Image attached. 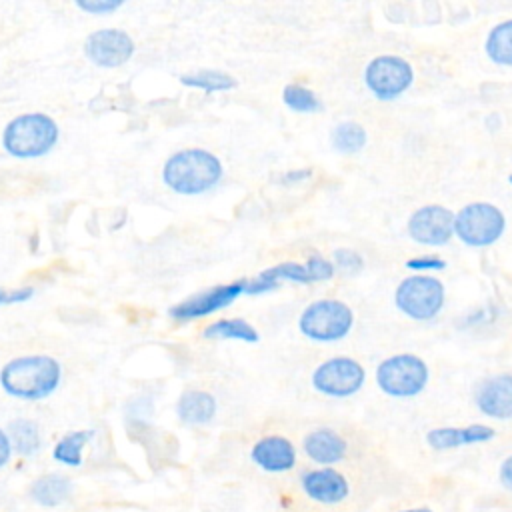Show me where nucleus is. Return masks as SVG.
Wrapping results in <instances>:
<instances>
[{
  "label": "nucleus",
  "instance_id": "1",
  "mask_svg": "<svg viewBox=\"0 0 512 512\" xmlns=\"http://www.w3.org/2000/svg\"><path fill=\"white\" fill-rule=\"evenodd\" d=\"M62 380V366L50 354H22L0 368V386L8 396L20 400H42Z\"/></svg>",
  "mask_w": 512,
  "mask_h": 512
},
{
  "label": "nucleus",
  "instance_id": "2",
  "mask_svg": "<svg viewBox=\"0 0 512 512\" xmlns=\"http://www.w3.org/2000/svg\"><path fill=\"white\" fill-rule=\"evenodd\" d=\"M222 174V160L206 148H182L168 156L162 166V182L182 196L208 192L220 182Z\"/></svg>",
  "mask_w": 512,
  "mask_h": 512
},
{
  "label": "nucleus",
  "instance_id": "3",
  "mask_svg": "<svg viewBox=\"0 0 512 512\" xmlns=\"http://www.w3.org/2000/svg\"><path fill=\"white\" fill-rule=\"evenodd\" d=\"M58 138V122L46 112L18 114L2 130L4 150L22 160L46 156L58 144Z\"/></svg>",
  "mask_w": 512,
  "mask_h": 512
},
{
  "label": "nucleus",
  "instance_id": "4",
  "mask_svg": "<svg viewBox=\"0 0 512 512\" xmlns=\"http://www.w3.org/2000/svg\"><path fill=\"white\" fill-rule=\"evenodd\" d=\"M506 230V214L488 200H474L454 212V236L470 248L496 244Z\"/></svg>",
  "mask_w": 512,
  "mask_h": 512
},
{
  "label": "nucleus",
  "instance_id": "5",
  "mask_svg": "<svg viewBox=\"0 0 512 512\" xmlns=\"http://www.w3.org/2000/svg\"><path fill=\"white\" fill-rule=\"evenodd\" d=\"M354 328V310L338 298H318L304 306L298 330L314 342H338Z\"/></svg>",
  "mask_w": 512,
  "mask_h": 512
},
{
  "label": "nucleus",
  "instance_id": "6",
  "mask_svg": "<svg viewBox=\"0 0 512 512\" xmlns=\"http://www.w3.org/2000/svg\"><path fill=\"white\" fill-rule=\"evenodd\" d=\"M430 380L428 362L412 352H398L386 356L376 366L378 388L392 398H414Z\"/></svg>",
  "mask_w": 512,
  "mask_h": 512
},
{
  "label": "nucleus",
  "instance_id": "7",
  "mask_svg": "<svg viewBox=\"0 0 512 512\" xmlns=\"http://www.w3.org/2000/svg\"><path fill=\"white\" fill-rule=\"evenodd\" d=\"M334 274H336V268L330 258H324L322 254H310L306 262L286 260L258 272L254 278L246 280L244 294H250V296L264 294V292L276 290L282 282H298V284L324 282V280H330Z\"/></svg>",
  "mask_w": 512,
  "mask_h": 512
},
{
  "label": "nucleus",
  "instance_id": "8",
  "mask_svg": "<svg viewBox=\"0 0 512 512\" xmlns=\"http://www.w3.org/2000/svg\"><path fill=\"white\" fill-rule=\"evenodd\" d=\"M394 304L412 320H432L446 304V286L434 274H408L394 288Z\"/></svg>",
  "mask_w": 512,
  "mask_h": 512
},
{
  "label": "nucleus",
  "instance_id": "9",
  "mask_svg": "<svg viewBox=\"0 0 512 512\" xmlns=\"http://www.w3.org/2000/svg\"><path fill=\"white\" fill-rule=\"evenodd\" d=\"M414 76V66L398 54H378L364 66V84L382 102L406 94L414 84Z\"/></svg>",
  "mask_w": 512,
  "mask_h": 512
},
{
  "label": "nucleus",
  "instance_id": "10",
  "mask_svg": "<svg viewBox=\"0 0 512 512\" xmlns=\"http://www.w3.org/2000/svg\"><path fill=\"white\" fill-rule=\"evenodd\" d=\"M366 382V368L352 356H332L312 372V386L324 396L348 398Z\"/></svg>",
  "mask_w": 512,
  "mask_h": 512
},
{
  "label": "nucleus",
  "instance_id": "11",
  "mask_svg": "<svg viewBox=\"0 0 512 512\" xmlns=\"http://www.w3.org/2000/svg\"><path fill=\"white\" fill-rule=\"evenodd\" d=\"M408 236L422 246H446L454 238V212L444 204H424L406 220Z\"/></svg>",
  "mask_w": 512,
  "mask_h": 512
},
{
  "label": "nucleus",
  "instance_id": "12",
  "mask_svg": "<svg viewBox=\"0 0 512 512\" xmlns=\"http://www.w3.org/2000/svg\"><path fill=\"white\" fill-rule=\"evenodd\" d=\"M244 286H246V280L210 286V288L170 306L168 316L178 322H188V320L210 316V314L230 306L234 300H238L244 294Z\"/></svg>",
  "mask_w": 512,
  "mask_h": 512
},
{
  "label": "nucleus",
  "instance_id": "13",
  "mask_svg": "<svg viewBox=\"0 0 512 512\" xmlns=\"http://www.w3.org/2000/svg\"><path fill=\"white\" fill-rule=\"evenodd\" d=\"M136 52L132 36L122 28H98L84 40L86 58L102 68H118L126 64Z\"/></svg>",
  "mask_w": 512,
  "mask_h": 512
},
{
  "label": "nucleus",
  "instance_id": "14",
  "mask_svg": "<svg viewBox=\"0 0 512 512\" xmlns=\"http://www.w3.org/2000/svg\"><path fill=\"white\" fill-rule=\"evenodd\" d=\"M476 408L494 420L512 418V372H498L484 378L474 390Z\"/></svg>",
  "mask_w": 512,
  "mask_h": 512
},
{
  "label": "nucleus",
  "instance_id": "15",
  "mask_svg": "<svg viewBox=\"0 0 512 512\" xmlns=\"http://www.w3.org/2000/svg\"><path fill=\"white\" fill-rule=\"evenodd\" d=\"M496 436V430L488 424H468V426H440L426 434V442L434 450H452L470 444H484Z\"/></svg>",
  "mask_w": 512,
  "mask_h": 512
},
{
  "label": "nucleus",
  "instance_id": "16",
  "mask_svg": "<svg viewBox=\"0 0 512 512\" xmlns=\"http://www.w3.org/2000/svg\"><path fill=\"white\" fill-rule=\"evenodd\" d=\"M252 460L266 472H286L296 464V448L284 436H264L250 452Z\"/></svg>",
  "mask_w": 512,
  "mask_h": 512
},
{
  "label": "nucleus",
  "instance_id": "17",
  "mask_svg": "<svg viewBox=\"0 0 512 512\" xmlns=\"http://www.w3.org/2000/svg\"><path fill=\"white\" fill-rule=\"evenodd\" d=\"M302 488L312 500L322 502V504H336L348 496L346 478L332 468H320V470L306 472L302 476Z\"/></svg>",
  "mask_w": 512,
  "mask_h": 512
},
{
  "label": "nucleus",
  "instance_id": "18",
  "mask_svg": "<svg viewBox=\"0 0 512 512\" xmlns=\"http://www.w3.org/2000/svg\"><path fill=\"white\" fill-rule=\"evenodd\" d=\"M304 452L318 464H334L346 456V440L332 428H316L304 436Z\"/></svg>",
  "mask_w": 512,
  "mask_h": 512
},
{
  "label": "nucleus",
  "instance_id": "19",
  "mask_svg": "<svg viewBox=\"0 0 512 512\" xmlns=\"http://www.w3.org/2000/svg\"><path fill=\"white\" fill-rule=\"evenodd\" d=\"M176 414L186 424H206L216 414V398L206 390H184L178 396Z\"/></svg>",
  "mask_w": 512,
  "mask_h": 512
},
{
  "label": "nucleus",
  "instance_id": "20",
  "mask_svg": "<svg viewBox=\"0 0 512 512\" xmlns=\"http://www.w3.org/2000/svg\"><path fill=\"white\" fill-rule=\"evenodd\" d=\"M484 54L498 66H512V18H506L488 30Z\"/></svg>",
  "mask_w": 512,
  "mask_h": 512
},
{
  "label": "nucleus",
  "instance_id": "21",
  "mask_svg": "<svg viewBox=\"0 0 512 512\" xmlns=\"http://www.w3.org/2000/svg\"><path fill=\"white\" fill-rule=\"evenodd\" d=\"M202 336L208 340H240V342H258V330L244 318H220L210 322Z\"/></svg>",
  "mask_w": 512,
  "mask_h": 512
},
{
  "label": "nucleus",
  "instance_id": "22",
  "mask_svg": "<svg viewBox=\"0 0 512 512\" xmlns=\"http://www.w3.org/2000/svg\"><path fill=\"white\" fill-rule=\"evenodd\" d=\"M70 492H72L70 480L62 474H56V472L36 478L30 486L32 498L42 506H58L64 500H68Z\"/></svg>",
  "mask_w": 512,
  "mask_h": 512
},
{
  "label": "nucleus",
  "instance_id": "23",
  "mask_svg": "<svg viewBox=\"0 0 512 512\" xmlns=\"http://www.w3.org/2000/svg\"><path fill=\"white\" fill-rule=\"evenodd\" d=\"M330 142L340 154H358L368 144V132L356 120H342L330 130Z\"/></svg>",
  "mask_w": 512,
  "mask_h": 512
},
{
  "label": "nucleus",
  "instance_id": "24",
  "mask_svg": "<svg viewBox=\"0 0 512 512\" xmlns=\"http://www.w3.org/2000/svg\"><path fill=\"white\" fill-rule=\"evenodd\" d=\"M6 434L10 438L12 450H16L22 456H32L34 452H38V448L42 444L40 426L30 418H14L8 424Z\"/></svg>",
  "mask_w": 512,
  "mask_h": 512
},
{
  "label": "nucleus",
  "instance_id": "25",
  "mask_svg": "<svg viewBox=\"0 0 512 512\" xmlns=\"http://www.w3.org/2000/svg\"><path fill=\"white\" fill-rule=\"evenodd\" d=\"M180 82L184 86L198 88V90H202L206 94L226 92V90H232L236 86V78L234 76H230L228 72H222V70H214V68H202L198 72L182 74Z\"/></svg>",
  "mask_w": 512,
  "mask_h": 512
},
{
  "label": "nucleus",
  "instance_id": "26",
  "mask_svg": "<svg viewBox=\"0 0 512 512\" xmlns=\"http://www.w3.org/2000/svg\"><path fill=\"white\" fill-rule=\"evenodd\" d=\"M94 438V430H74L62 436L54 450L52 456L56 462L64 466H80L82 464V450L84 446Z\"/></svg>",
  "mask_w": 512,
  "mask_h": 512
},
{
  "label": "nucleus",
  "instance_id": "27",
  "mask_svg": "<svg viewBox=\"0 0 512 512\" xmlns=\"http://www.w3.org/2000/svg\"><path fill=\"white\" fill-rule=\"evenodd\" d=\"M282 102L292 112H300V114H314L322 110L320 96L312 88L300 82H290L282 88Z\"/></svg>",
  "mask_w": 512,
  "mask_h": 512
},
{
  "label": "nucleus",
  "instance_id": "28",
  "mask_svg": "<svg viewBox=\"0 0 512 512\" xmlns=\"http://www.w3.org/2000/svg\"><path fill=\"white\" fill-rule=\"evenodd\" d=\"M332 262H334L336 270L346 272V274H358L364 268L362 254L358 250H352L346 246H340L332 252Z\"/></svg>",
  "mask_w": 512,
  "mask_h": 512
},
{
  "label": "nucleus",
  "instance_id": "29",
  "mask_svg": "<svg viewBox=\"0 0 512 512\" xmlns=\"http://www.w3.org/2000/svg\"><path fill=\"white\" fill-rule=\"evenodd\" d=\"M404 266L414 274H426V272H442L448 268V262L438 254H418L404 262Z\"/></svg>",
  "mask_w": 512,
  "mask_h": 512
},
{
  "label": "nucleus",
  "instance_id": "30",
  "mask_svg": "<svg viewBox=\"0 0 512 512\" xmlns=\"http://www.w3.org/2000/svg\"><path fill=\"white\" fill-rule=\"evenodd\" d=\"M122 4H124V0H76V6H78L82 12L94 14V16L112 14V12H116Z\"/></svg>",
  "mask_w": 512,
  "mask_h": 512
},
{
  "label": "nucleus",
  "instance_id": "31",
  "mask_svg": "<svg viewBox=\"0 0 512 512\" xmlns=\"http://www.w3.org/2000/svg\"><path fill=\"white\" fill-rule=\"evenodd\" d=\"M32 296H34V288L32 286L12 288L8 292V304H22V302H28Z\"/></svg>",
  "mask_w": 512,
  "mask_h": 512
},
{
  "label": "nucleus",
  "instance_id": "32",
  "mask_svg": "<svg viewBox=\"0 0 512 512\" xmlns=\"http://www.w3.org/2000/svg\"><path fill=\"white\" fill-rule=\"evenodd\" d=\"M312 176V168H296V170H288L282 176L284 184H294V182H302L308 180Z\"/></svg>",
  "mask_w": 512,
  "mask_h": 512
},
{
  "label": "nucleus",
  "instance_id": "33",
  "mask_svg": "<svg viewBox=\"0 0 512 512\" xmlns=\"http://www.w3.org/2000/svg\"><path fill=\"white\" fill-rule=\"evenodd\" d=\"M10 454H12L10 438H8V434L0 428V468L10 460Z\"/></svg>",
  "mask_w": 512,
  "mask_h": 512
},
{
  "label": "nucleus",
  "instance_id": "34",
  "mask_svg": "<svg viewBox=\"0 0 512 512\" xmlns=\"http://www.w3.org/2000/svg\"><path fill=\"white\" fill-rule=\"evenodd\" d=\"M500 482L512 490V456H508L500 466Z\"/></svg>",
  "mask_w": 512,
  "mask_h": 512
},
{
  "label": "nucleus",
  "instance_id": "35",
  "mask_svg": "<svg viewBox=\"0 0 512 512\" xmlns=\"http://www.w3.org/2000/svg\"><path fill=\"white\" fill-rule=\"evenodd\" d=\"M8 292H10V290H6V288L0 286V306H8Z\"/></svg>",
  "mask_w": 512,
  "mask_h": 512
},
{
  "label": "nucleus",
  "instance_id": "36",
  "mask_svg": "<svg viewBox=\"0 0 512 512\" xmlns=\"http://www.w3.org/2000/svg\"><path fill=\"white\" fill-rule=\"evenodd\" d=\"M400 512H432L430 508H408V510H400Z\"/></svg>",
  "mask_w": 512,
  "mask_h": 512
},
{
  "label": "nucleus",
  "instance_id": "37",
  "mask_svg": "<svg viewBox=\"0 0 512 512\" xmlns=\"http://www.w3.org/2000/svg\"><path fill=\"white\" fill-rule=\"evenodd\" d=\"M508 182H510V186H512V174H508Z\"/></svg>",
  "mask_w": 512,
  "mask_h": 512
}]
</instances>
